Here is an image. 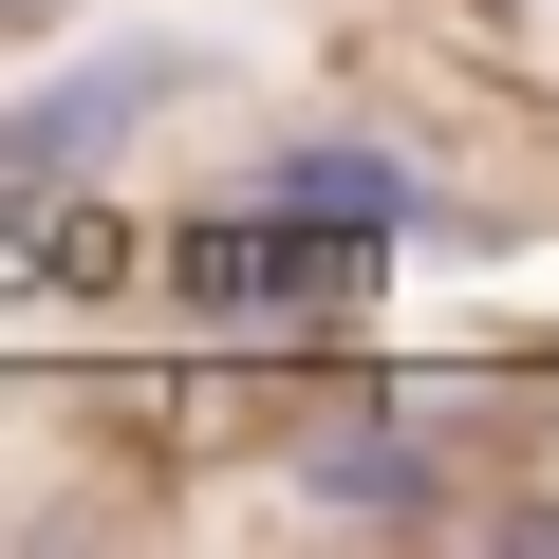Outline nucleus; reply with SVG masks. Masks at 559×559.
Wrapping results in <instances>:
<instances>
[{"label": "nucleus", "mask_w": 559, "mask_h": 559, "mask_svg": "<svg viewBox=\"0 0 559 559\" xmlns=\"http://www.w3.org/2000/svg\"><path fill=\"white\" fill-rule=\"evenodd\" d=\"M392 261L373 224H318V205H261V187H205L150 224V299L205 336V355H355L373 299H392Z\"/></svg>", "instance_id": "f257e3e1"}, {"label": "nucleus", "mask_w": 559, "mask_h": 559, "mask_svg": "<svg viewBox=\"0 0 559 559\" xmlns=\"http://www.w3.org/2000/svg\"><path fill=\"white\" fill-rule=\"evenodd\" d=\"M224 94V38L205 20H131L94 57H38L20 94H0V205H57V187H112L150 131H187Z\"/></svg>", "instance_id": "f03ea898"}]
</instances>
